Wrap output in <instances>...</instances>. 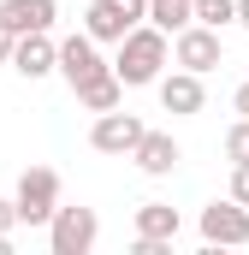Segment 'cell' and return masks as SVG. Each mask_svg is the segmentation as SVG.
Listing matches in <instances>:
<instances>
[{
  "label": "cell",
  "mask_w": 249,
  "mask_h": 255,
  "mask_svg": "<svg viewBox=\"0 0 249 255\" xmlns=\"http://www.w3.org/2000/svg\"><path fill=\"white\" fill-rule=\"evenodd\" d=\"M166 60H172L166 30H160V24H136V30L119 42V60H113V71H119L124 89H148V83H160V77H166Z\"/></svg>",
  "instance_id": "obj_1"
},
{
  "label": "cell",
  "mask_w": 249,
  "mask_h": 255,
  "mask_svg": "<svg viewBox=\"0 0 249 255\" xmlns=\"http://www.w3.org/2000/svg\"><path fill=\"white\" fill-rule=\"evenodd\" d=\"M130 226H136L130 255H172L178 232H184V214H178L172 202H142V208L130 214Z\"/></svg>",
  "instance_id": "obj_2"
},
{
  "label": "cell",
  "mask_w": 249,
  "mask_h": 255,
  "mask_svg": "<svg viewBox=\"0 0 249 255\" xmlns=\"http://www.w3.org/2000/svg\"><path fill=\"white\" fill-rule=\"evenodd\" d=\"M18 220L24 226H48L54 214H60V172L54 166H24V178H18Z\"/></svg>",
  "instance_id": "obj_3"
},
{
  "label": "cell",
  "mask_w": 249,
  "mask_h": 255,
  "mask_svg": "<svg viewBox=\"0 0 249 255\" xmlns=\"http://www.w3.org/2000/svg\"><path fill=\"white\" fill-rule=\"evenodd\" d=\"M196 226H202V244H208V250H244L249 244V208L238 202V196L208 202Z\"/></svg>",
  "instance_id": "obj_4"
},
{
  "label": "cell",
  "mask_w": 249,
  "mask_h": 255,
  "mask_svg": "<svg viewBox=\"0 0 249 255\" xmlns=\"http://www.w3.org/2000/svg\"><path fill=\"white\" fill-rule=\"evenodd\" d=\"M136 24H148V0H95L83 12V30L95 42H124Z\"/></svg>",
  "instance_id": "obj_5"
},
{
  "label": "cell",
  "mask_w": 249,
  "mask_h": 255,
  "mask_svg": "<svg viewBox=\"0 0 249 255\" xmlns=\"http://www.w3.org/2000/svg\"><path fill=\"white\" fill-rule=\"evenodd\" d=\"M95 238H101L95 208H60V214L48 220V250H54V255H89Z\"/></svg>",
  "instance_id": "obj_6"
},
{
  "label": "cell",
  "mask_w": 249,
  "mask_h": 255,
  "mask_svg": "<svg viewBox=\"0 0 249 255\" xmlns=\"http://www.w3.org/2000/svg\"><path fill=\"white\" fill-rule=\"evenodd\" d=\"M172 60L184 65V71H214V65L226 60V42H220V30L214 24H184L178 36H172Z\"/></svg>",
  "instance_id": "obj_7"
},
{
  "label": "cell",
  "mask_w": 249,
  "mask_h": 255,
  "mask_svg": "<svg viewBox=\"0 0 249 255\" xmlns=\"http://www.w3.org/2000/svg\"><path fill=\"white\" fill-rule=\"evenodd\" d=\"M142 119L136 113H124V107H113V113H95V125H89V148L95 154H124L130 160V148L142 142Z\"/></svg>",
  "instance_id": "obj_8"
},
{
  "label": "cell",
  "mask_w": 249,
  "mask_h": 255,
  "mask_svg": "<svg viewBox=\"0 0 249 255\" xmlns=\"http://www.w3.org/2000/svg\"><path fill=\"white\" fill-rule=\"evenodd\" d=\"M101 71H113V65L101 60V42L83 30V36H65L60 42V77L77 89V83H89V77H101Z\"/></svg>",
  "instance_id": "obj_9"
},
{
  "label": "cell",
  "mask_w": 249,
  "mask_h": 255,
  "mask_svg": "<svg viewBox=\"0 0 249 255\" xmlns=\"http://www.w3.org/2000/svg\"><path fill=\"white\" fill-rule=\"evenodd\" d=\"M12 71L18 77H48V71H60V42H54V30H30V36H18V48H12Z\"/></svg>",
  "instance_id": "obj_10"
},
{
  "label": "cell",
  "mask_w": 249,
  "mask_h": 255,
  "mask_svg": "<svg viewBox=\"0 0 249 255\" xmlns=\"http://www.w3.org/2000/svg\"><path fill=\"white\" fill-rule=\"evenodd\" d=\"M154 89H160V107H166L172 119H190V113H202V107H208L202 71H184V65H178V71H166V77H160Z\"/></svg>",
  "instance_id": "obj_11"
},
{
  "label": "cell",
  "mask_w": 249,
  "mask_h": 255,
  "mask_svg": "<svg viewBox=\"0 0 249 255\" xmlns=\"http://www.w3.org/2000/svg\"><path fill=\"white\" fill-rule=\"evenodd\" d=\"M130 160H136V172H142V178H166V172H178L184 148L172 142V130H142V142L130 148Z\"/></svg>",
  "instance_id": "obj_12"
},
{
  "label": "cell",
  "mask_w": 249,
  "mask_h": 255,
  "mask_svg": "<svg viewBox=\"0 0 249 255\" xmlns=\"http://www.w3.org/2000/svg\"><path fill=\"white\" fill-rule=\"evenodd\" d=\"M0 18H6L18 36H30V30H54L60 0H0Z\"/></svg>",
  "instance_id": "obj_13"
},
{
  "label": "cell",
  "mask_w": 249,
  "mask_h": 255,
  "mask_svg": "<svg viewBox=\"0 0 249 255\" xmlns=\"http://www.w3.org/2000/svg\"><path fill=\"white\" fill-rule=\"evenodd\" d=\"M71 95H77V107H89V113H113V107H124V83H119V71H101V77L77 83Z\"/></svg>",
  "instance_id": "obj_14"
},
{
  "label": "cell",
  "mask_w": 249,
  "mask_h": 255,
  "mask_svg": "<svg viewBox=\"0 0 249 255\" xmlns=\"http://www.w3.org/2000/svg\"><path fill=\"white\" fill-rule=\"evenodd\" d=\"M148 24H160L166 36H178L184 24H196V0H148Z\"/></svg>",
  "instance_id": "obj_15"
},
{
  "label": "cell",
  "mask_w": 249,
  "mask_h": 255,
  "mask_svg": "<svg viewBox=\"0 0 249 255\" xmlns=\"http://www.w3.org/2000/svg\"><path fill=\"white\" fill-rule=\"evenodd\" d=\"M196 24H214V30L238 24V0H196Z\"/></svg>",
  "instance_id": "obj_16"
},
{
  "label": "cell",
  "mask_w": 249,
  "mask_h": 255,
  "mask_svg": "<svg viewBox=\"0 0 249 255\" xmlns=\"http://www.w3.org/2000/svg\"><path fill=\"white\" fill-rule=\"evenodd\" d=\"M226 160H249V119H238L226 130Z\"/></svg>",
  "instance_id": "obj_17"
},
{
  "label": "cell",
  "mask_w": 249,
  "mask_h": 255,
  "mask_svg": "<svg viewBox=\"0 0 249 255\" xmlns=\"http://www.w3.org/2000/svg\"><path fill=\"white\" fill-rule=\"evenodd\" d=\"M232 196L249 208V160H232Z\"/></svg>",
  "instance_id": "obj_18"
},
{
  "label": "cell",
  "mask_w": 249,
  "mask_h": 255,
  "mask_svg": "<svg viewBox=\"0 0 249 255\" xmlns=\"http://www.w3.org/2000/svg\"><path fill=\"white\" fill-rule=\"evenodd\" d=\"M12 226H24L18 220V196H0V238H12Z\"/></svg>",
  "instance_id": "obj_19"
},
{
  "label": "cell",
  "mask_w": 249,
  "mask_h": 255,
  "mask_svg": "<svg viewBox=\"0 0 249 255\" xmlns=\"http://www.w3.org/2000/svg\"><path fill=\"white\" fill-rule=\"evenodd\" d=\"M12 48H18V30L0 18V65H12Z\"/></svg>",
  "instance_id": "obj_20"
},
{
  "label": "cell",
  "mask_w": 249,
  "mask_h": 255,
  "mask_svg": "<svg viewBox=\"0 0 249 255\" xmlns=\"http://www.w3.org/2000/svg\"><path fill=\"white\" fill-rule=\"evenodd\" d=\"M232 113H238V119H249V83H238V89H232Z\"/></svg>",
  "instance_id": "obj_21"
},
{
  "label": "cell",
  "mask_w": 249,
  "mask_h": 255,
  "mask_svg": "<svg viewBox=\"0 0 249 255\" xmlns=\"http://www.w3.org/2000/svg\"><path fill=\"white\" fill-rule=\"evenodd\" d=\"M238 24H244V30H249V0H238Z\"/></svg>",
  "instance_id": "obj_22"
},
{
  "label": "cell",
  "mask_w": 249,
  "mask_h": 255,
  "mask_svg": "<svg viewBox=\"0 0 249 255\" xmlns=\"http://www.w3.org/2000/svg\"><path fill=\"white\" fill-rule=\"evenodd\" d=\"M6 250H12V238H0V255H6Z\"/></svg>",
  "instance_id": "obj_23"
}]
</instances>
